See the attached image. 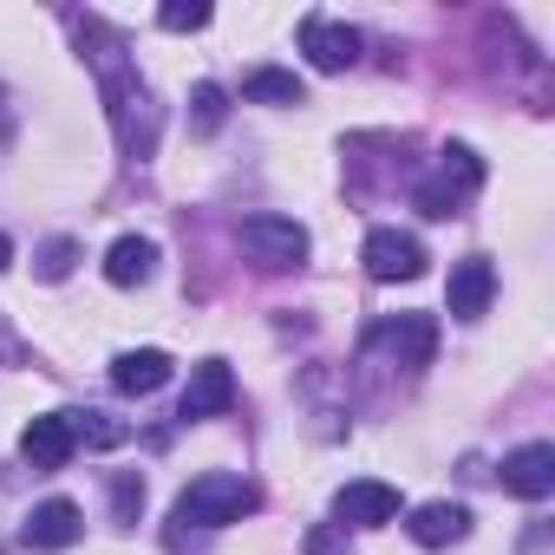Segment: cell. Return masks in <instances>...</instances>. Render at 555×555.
I'll return each instance as SVG.
<instances>
[{
	"label": "cell",
	"instance_id": "cell-1",
	"mask_svg": "<svg viewBox=\"0 0 555 555\" xmlns=\"http://www.w3.org/2000/svg\"><path fill=\"white\" fill-rule=\"evenodd\" d=\"M261 509V490L235 470H203L183 496H177V522H196V529H222V522H242Z\"/></svg>",
	"mask_w": 555,
	"mask_h": 555
},
{
	"label": "cell",
	"instance_id": "cell-2",
	"mask_svg": "<svg viewBox=\"0 0 555 555\" xmlns=\"http://www.w3.org/2000/svg\"><path fill=\"white\" fill-rule=\"evenodd\" d=\"M235 242H242V255H248L255 268H268V274H288V268L308 261V229L288 222V216H242Z\"/></svg>",
	"mask_w": 555,
	"mask_h": 555
},
{
	"label": "cell",
	"instance_id": "cell-3",
	"mask_svg": "<svg viewBox=\"0 0 555 555\" xmlns=\"http://www.w3.org/2000/svg\"><path fill=\"white\" fill-rule=\"evenodd\" d=\"M477 183H483L477 151L451 144V151H444V164H438V177H431V183H418V209H425V216H457V209H464V196H470Z\"/></svg>",
	"mask_w": 555,
	"mask_h": 555
},
{
	"label": "cell",
	"instance_id": "cell-4",
	"mask_svg": "<svg viewBox=\"0 0 555 555\" xmlns=\"http://www.w3.org/2000/svg\"><path fill=\"white\" fill-rule=\"evenodd\" d=\"M360 261H366L373 282H418V274H425V242L405 235V229H373Z\"/></svg>",
	"mask_w": 555,
	"mask_h": 555
},
{
	"label": "cell",
	"instance_id": "cell-5",
	"mask_svg": "<svg viewBox=\"0 0 555 555\" xmlns=\"http://www.w3.org/2000/svg\"><path fill=\"white\" fill-rule=\"evenodd\" d=\"M301 53L314 73H347L360 60V34L347 21H327V14H308L301 21Z\"/></svg>",
	"mask_w": 555,
	"mask_h": 555
},
{
	"label": "cell",
	"instance_id": "cell-6",
	"mask_svg": "<svg viewBox=\"0 0 555 555\" xmlns=\"http://www.w3.org/2000/svg\"><path fill=\"white\" fill-rule=\"evenodd\" d=\"M79 535H86V516H79L73 496H47V503H34L27 522H21V542H27V548H73Z\"/></svg>",
	"mask_w": 555,
	"mask_h": 555
},
{
	"label": "cell",
	"instance_id": "cell-7",
	"mask_svg": "<svg viewBox=\"0 0 555 555\" xmlns=\"http://www.w3.org/2000/svg\"><path fill=\"white\" fill-rule=\"evenodd\" d=\"M490 295H496V268H490L483 255H464V261L451 268V288H444L451 321H483V314H490Z\"/></svg>",
	"mask_w": 555,
	"mask_h": 555
},
{
	"label": "cell",
	"instance_id": "cell-8",
	"mask_svg": "<svg viewBox=\"0 0 555 555\" xmlns=\"http://www.w3.org/2000/svg\"><path fill=\"white\" fill-rule=\"evenodd\" d=\"M373 340L392 353V366L418 373V366H431V353H438V321H431V314H399V321H386Z\"/></svg>",
	"mask_w": 555,
	"mask_h": 555
},
{
	"label": "cell",
	"instance_id": "cell-9",
	"mask_svg": "<svg viewBox=\"0 0 555 555\" xmlns=\"http://www.w3.org/2000/svg\"><path fill=\"white\" fill-rule=\"evenodd\" d=\"M503 490L522 503H542L555 490V444H516L503 457Z\"/></svg>",
	"mask_w": 555,
	"mask_h": 555
},
{
	"label": "cell",
	"instance_id": "cell-10",
	"mask_svg": "<svg viewBox=\"0 0 555 555\" xmlns=\"http://www.w3.org/2000/svg\"><path fill=\"white\" fill-rule=\"evenodd\" d=\"M334 516H340V529H379V522L399 516V490L360 477V483H347V490L334 496Z\"/></svg>",
	"mask_w": 555,
	"mask_h": 555
},
{
	"label": "cell",
	"instance_id": "cell-11",
	"mask_svg": "<svg viewBox=\"0 0 555 555\" xmlns=\"http://www.w3.org/2000/svg\"><path fill=\"white\" fill-rule=\"evenodd\" d=\"M235 405V373L222 366V360H203L196 373H190V386H183V405H177V418H216V412H229Z\"/></svg>",
	"mask_w": 555,
	"mask_h": 555
},
{
	"label": "cell",
	"instance_id": "cell-12",
	"mask_svg": "<svg viewBox=\"0 0 555 555\" xmlns=\"http://www.w3.org/2000/svg\"><path fill=\"white\" fill-rule=\"evenodd\" d=\"M73 451H79V438H73V418H66V412H40V418L21 431V457H27L34 470H60Z\"/></svg>",
	"mask_w": 555,
	"mask_h": 555
},
{
	"label": "cell",
	"instance_id": "cell-13",
	"mask_svg": "<svg viewBox=\"0 0 555 555\" xmlns=\"http://www.w3.org/2000/svg\"><path fill=\"white\" fill-rule=\"evenodd\" d=\"M405 529H412L418 548H451V542L470 535V509H464V503H418Z\"/></svg>",
	"mask_w": 555,
	"mask_h": 555
},
{
	"label": "cell",
	"instance_id": "cell-14",
	"mask_svg": "<svg viewBox=\"0 0 555 555\" xmlns=\"http://www.w3.org/2000/svg\"><path fill=\"white\" fill-rule=\"evenodd\" d=\"M151 268H157V242H151V235H118V242L105 248V282H112V288H144Z\"/></svg>",
	"mask_w": 555,
	"mask_h": 555
},
{
	"label": "cell",
	"instance_id": "cell-15",
	"mask_svg": "<svg viewBox=\"0 0 555 555\" xmlns=\"http://www.w3.org/2000/svg\"><path fill=\"white\" fill-rule=\"evenodd\" d=\"M164 379H170V353H164V347H131V353H118V360H112V386H118V392H131V399L157 392Z\"/></svg>",
	"mask_w": 555,
	"mask_h": 555
},
{
	"label": "cell",
	"instance_id": "cell-16",
	"mask_svg": "<svg viewBox=\"0 0 555 555\" xmlns=\"http://www.w3.org/2000/svg\"><path fill=\"white\" fill-rule=\"evenodd\" d=\"M242 99L248 105H308V86L295 73H282V66H261V73L242 79Z\"/></svg>",
	"mask_w": 555,
	"mask_h": 555
},
{
	"label": "cell",
	"instance_id": "cell-17",
	"mask_svg": "<svg viewBox=\"0 0 555 555\" xmlns=\"http://www.w3.org/2000/svg\"><path fill=\"white\" fill-rule=\"evenodd\" d=\"M73 261H79V242H73V235H53V242H40V255H34V274H40V282H66V274H73Z\"/></svg>",
	"mask_w": 555,
	"mask_h": 555
},
{
	"label": "cell",
	"instance_id": "cell-18",
	"mask_svg": "<svg viewBox=\"0 0 555 555\" xmlns=\"http://www.w3.org/2000/svg\"><path fill=\"white\" fill-rule=\"evenodd\" d=\"M222 118H229V92L222 86H196L190 92V125L209 138V131H222Z\"/></svg>",
	"mask_w": 555,
	"mask_h": 555
},
{
	"label": "cell",
	"instance_id": "cell-19",
	"mask_svg": "<svg viewBox=\"0 0 555 555\" xmlns=\"http://www.w3.org/2000/svg\"><path fill=\"white\" fill-rule=\"evenodd\" d=\"M157 27L164 34H196V27H209V8H203V0H164Z\"/></svg>",
	"mask_w": 555,
	"mask_h": 555
},
{
	"label": "cell",
	"instance_id": "cell-20",
	"mask_svg": "<svg viewBox=\"0 0 555 555\" xmlns=\"http://www.w3.org/2000/svg\"><path fill=\"white\" fill-rule=\"evenodd\" d=\"M73 418V438H86V444H118L125 438V425H112V412H66Z\"/></svg>",
	"mask_w": 555,
	"mask_h": 555
},
{
	"label": "cell",
	"instance_id": "cell-21",
	"mask_svg": "<svg viewBox=\"0 0 555 555\" xmlns=\"http://www.w3.org/2000/svg\"><path fill=\"white\" fill-rule=\"evenodd\" d=\"M112 509H118V522H138V509H144V477H118V483H112Z\"/></svg>",
	"mask_w": 555,
	"mask_h": 555
},
{
	"label": "cell",
	"instance_id": "cell-22",
	"mask_svg": "<svg viewBox=\"0 0 555 555\" xmlns=\"http://www.w3.org/2000/svg\"><path fill=\"white\" fill-rule=\"evenodd\" d=\"M8 261H14V242H8V235H0V274H8Z\"/></svg>",
	"mask_w": 555,
	"mask_h": 555
}]
</instances>
